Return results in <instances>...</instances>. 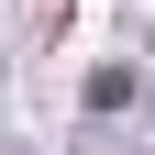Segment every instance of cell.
Wrapping results in <instances>:
<instances>
[{"label":"cell","instance_id":"6da1fadb","mask_svg":"<svg viewBox=\"0 0 155 155\" xmlns=\"http://www.w3.org/2000/svg\"><path fill=\"white\" fill-rule=\"evenodd\" d=\"M133 89H144L133 67H89V111H133Z\"/></svg>","mask_w":155,"mask_h":155}]
</instances>
